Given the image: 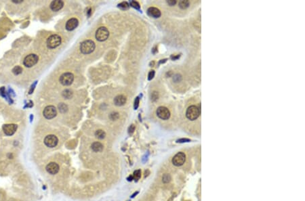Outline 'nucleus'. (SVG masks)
<instances>
[{
  "instance_id": "f257e3e1",
  "label": "nucleus",
  "mask_w": 305,
  "mask_h": 201,
  "mask_svg": "<svg viewBox=\"0 0 305 201\" xmlns=\"http://www.w3.org/2000/svg\"><path fill=\"white\" fill-rule=\"evenodd\" d=\"M95 43L92 40H86L82 42L80 46V50L84 54H89L94 50Z\"/></svg>"
},
{
  "instance_id": "f03ea898",
  "label": "nucleus",
  "mask_w": 305,
  "mask_h": 201,
  "mask_svg": "<svg viewBox=\"0 0 305 201\" xmlns=\"http://www.w3.org/2000/svg\"><path fill=\"white\" fill-rule=\"evenodd\" d=\"M200 115V109L196 106H189L186 110V116L187 119L191 121L196 120Z\"/></svg>"
},
{
  "instance_id": "7ed1b4c3",
  "label": "nucleus",
  "mask_w": 305,
  "mask_h": 201,
  "mask_svg": "<svg viewBox=\"0 0 305 201\" xmlns=\"http://www.w3.org/2000/svg\"><path fill=\"white\" fill-rule=\"evenodd\" d=\"M60 43H61V37L58 35H52L47 39V46L49 48H56L60 46Z\"/></svg>"
},
{
  "instance_id": "20e7f679",
  "label": "nucleus",
  "mask_w": 305,
  "mask_h": 201,
  "mask_svg": "<svg viewBox=\"0 0 305 201\" xmlns=\"http://www.w3.org/2000/svg\"><path fill=\"white\" fill-rule=\"evenodd\" d=\"M109 36V32L105 27H100L96 32V38L99 41H104Z\"/></svg>"
},
{
  "instance_id": "39448f33",
  "label": "nucleus",
  "mask_w": 305,
  "mask_h": 201,
  "mask_svg": "<svg viewBox=\"0 0 305 201\" xmlns=\"http://www.w3.org/2000/svg\"><path fill=\"white\" fill-rule=\"evenodd\" d=\"M38 56L35 54H29L25 57L24 60L23 64L27 67H32L33 66L35 65L38 62Z\"/></svg>"
},
{
  "instance_id": "423d86ee",
  "label": "nucleus",
  "mask_w": 305,
  "mask_h": 201,
  "mask_svg": "<svg viewBox=\"0 0 305 201\" xmlns=\"http://www.w3.org/2000/svg\"><path fill=\"white\" fill-rule=\"evenodd\" d=\"M74 80V76L72 73H66L62 74L60 77V83L65 86L70 85L72 84V83Z\"/></svg>"
},
{
  "instance_id": "0eeeda50",
  "label": "nucleus",
  "mask_w": 305,
  "mask_h": 201,
  "mask_svg": "<svg viewBox=\"0 0 305 201\" xmlns=\"http://www.w3.org/2000/svg\"><path fill=\"white\" fill-rule=\"evenodd\" d=\"M186 160V155L183 152H178L172 159V163L176 167L182 166Z\"/></svg>"
},
{
  "instance_id": "6e6552de",
  "label": "nucleus",
  "mask_w": 305,
  "mask_h": 201,
  "mask_svg": "<svg viewBox=\"0 0 305 201\" xmlns=\"http://www.w3.org/2000/svg\"><path fill=\"white\" fill-rule=\"evenodd\" d=\"M43 116L47 119H52L56 116L57 111L55 107L53 106H46L43 112Z\"/></svg>"
},
{
  "instance_id": "1a4fd4ad",
  "label": "nucleus",
  "mask_w": 305,
  "mask_h": 201,
  "mask_svg": "<svg viewBox=\"0 0 305 201\" xmlns=\"http://www.w3.org/2000/svg\"><path fill=\"white\" fill-rule=\"evenodd\" d=\"M59 142L57 137L54 136V135H49L47 136L44 139V144L49 148H54L56 146Z\"/></svg>"
},
{
  "instance_id": "9d476101",
  "label": "nucleus",
  "mask_w": 305,
  "mask_h": 201,
  "mask_svg": "<svg viewBox=\"0 0 305 201\" xmlns=\"http://www.w3.org/2000/svg\"><path fill=\"white\" fill-rule=\"evenodd\" d=\"M157 115L161 119L163 120H167L170 117L169 110L164 106L159 107L157 110Z\"/></svg>"
},
{
  "instance_id": "9b49d317",
  "label": "nucleus",
  "mask_w": 305,
  "mask_h": 201,
  "mask_svg": "<svg viewBox=\"0 0 305 201\" xmlns=\"http://www.w3.org/2000/svg\"><path fill=\"white\" fill-rule=\"evenodd\" d=\"M17 129V125L15 124H6L3 126V130L7 136H12Z\"/></svg>"
},
{
  "instance_id": "f8f14e48",
  "label": "nucleus",
  "mask_w": 305,
  "mask_h": 201,
  "mask_svg": "<svg viewBox=\"0 0 305 201\" xmlns=\"http://www.w3.org/2000/svg\"><path fill=\"white\" fill-rule=\"evenodd\" d=\"M46 170H47V171L49 173H50L52 175L56 174L59 171V166L56 162H52L48 164L47 166H46Z\"/></svg>"
},
{
  "instance_id": "ddd939ff",
  "label": "nucleus",
  "mask_w": 305,
  "mask_h": 201,
  "mask_svg": "<svg viewBox=\"0 0 305 201\" xmlns=\"http://www.w3.org/2000/svg\"><path fill=\"white\" fill-rule=\"evenodd\" d=\"M63 5H64V2L62 1L56 0V1H53L51 3L50 8L52 11H54V12H57V11L62 9Z\"/></svg>"
},
{
  "instance_id": "4468645a",
  "label": "nucleus",
  "mask_w": 305,
  "mask_h": 201,
  "mask_svg": "<svg viewBox=\"0 0 305 201\" xmlns=\"http://www.w3.org/2000/svg\"><path fill=\"white\" fill-rule=\"evenodd\" d=\"M78 26V20L76 18H71L66 24V29L68 31H73Z\"/></svg>"
},
{
  "instance_id": "2eb2a0df",
  "label": "nucleus",
  "mask_w": 305,
  "mask_h": 201,
  "mask_svg": "<svg viewBox=\"0 0 305 201\" xmlns=\"http://www.w3.org/2000/svg\"><path fill=\"white\" fill-rule=\"evenodd\" d=\"M147 14H149V16H151L153 18H159L161 16V12L158 8H155V7H151L147 10Z\"/></svg>"
},
{
  "instance_id": "dca6fc26",
  "label": "nucleus",
  "mask_w": 305,
  "mask_h": 201,
  "mask_svg": "<svg viewBox=\"0 0 305 201\" xmlns=\"http://www.w3.org/2000/svg\"><path fill=\"white\" fill-rule=\"evenodd\" d=\"M126 102V98L124 96L119 95L115 97L114 100V103L117 106H122Z\"/></svg>"
},
{
  "instance_id": "f3484780",
  "label": "nucleus",
  "mask_w": 305,
  "mask_h": 201,
  "mask_svg": "<svg viewBox=\"0 0 305 201\" xmlns=\"http://www.w3.org/2000/svg\"><path fill=\"white\" fill-rule=\"evenodd\" d=\"M92 149L93 151H94L96 152H101L103 149V146L100 142H94L92 145Z\"/></svg>"
},
{
  "instance_id": "a211bd4d",
  "label": "nucleus",
  "mask_w": 305,
  "mask_h": 201,
  "mask_svg": "<svg viewBox=\"0 0 305 201\" xmlns=\"http://www.w3.org/2000/svg\"><path fill=\"white\" fill-rule=\"evenodd\" d=\"M95 136L97 137H98V139H104L106 136L105 132L103 130H97L95 133Z\"/></svg>"
},
{
  "instance_id": "6ab92c4d",
  "label": "nucleus",
  "mask_w": 305,
  "mask_h": 201,
  "mask_svg": "<svg viewBox=\"0 0 305 201\" xmlns=\"http://www.w3.org/2000/svg\"><path fill=\"white\" fill-rule=\"evenodd\" d=\"M189 6V2L187 0H183L179 2V7L182 9H186Z\"/></svg>"
},
{
  "instance_id": "aec40b11",
  "label": "nucleus",
  "mask_w": 305,
  "mask_h": 201,
  "mask_svg": "<svg viewBox=\"0 0 305 201\" xmlns=\"http://www.w3.org/2000/svg\"><path fill=\"white\" fill-rule=\"evenodd\" d=\"M118 7L120 8L121 9H122V10H128V9H129V8H130V5L128 4V2H123L120 3V4L118 5Z\"/></svg>"
},
{
  "instance_id": "412c9836",
  "label": "nucleus",
  "mask_w": 305,
  "mask_h": 201,
  "mask_svg": "<svg viewBox=\"0 0 305 201\" xmlns=\"http://www.w3.org/2000/svg\"><path fill=\"white\" fill-rule=\"evenodd\" d=\"M22 71H23V68H22L21 67H18V66H17V67H15L12 70L13 73L16 75L21 74L22 73Z\"/></svg>"
},
{
  "instance_id": "4be33fe9",
  "label": "nucleus",
  "mask_w": 305,
  "mask_h": 201,
  "mask_svg": "<svg viewBox=\"0 0 305 201\" xmlns=\"http://www.w3.org/2000/svg\"><path fill=\"white\" fill-rule=\"evenodd\" d=\"M141 170H136V171H134V175H133L134 180L137 181L138 180H139L140 177H141Z\"/></svg>"
},
{
  "instance_id": "5701e85b",
  "label": "nucleus",
  "mask_w": 305,
  "mask_h": 201,
  "mask_svg": "<svg viewBox=\"0 0 305 201\" xmlns=\"http://www.w3.org/2000/svg\"><path fill=\"white\" fill-rule=\"evenodd\" d=\"M63 96L66 98H70L71 96H72V92L68 90H65L64 91V92H63Z\"/></svg>"
},
{
  "instance_id": "b1692460",
  "label": "nucleus",
  "mask_w": 305,
  "mask_h": 201,
  "mask_svg": "<svg viewBox=\"0 0 305 201\" xmlns=\"http://www.w3.org/2000/svg\"><path fill=\"white\" fill-rule=\"evenodd\" d=\"M130 5L136 10L140 9V5L136 1H130Z\"/></svg>"
},
{
  "instance_id": "393cba45",
  "label": "nucleus",
  "mask_w": 305,
  "mask_h": 201,
  "mask_svg": "<svg viewBox=\"0 0 305 201\" xmlns=\"http://www.w3.org/2000/svg\"><path fill=\"white\" fill-rule=\"evenodd\" d=\"M110 118H111L113 121L116 120L119 118V115H118V113H117V112H114V113L111 114V115H110Z\"/></svg>"
},
{
  "instance_id": "a878e982",
  "label": "nucleus",
  "mask_w": 305,
  "mask_h": 201,
  "mask_svg": "<svg viewBox=\"0 0 305 201\" xmlns=\"http://www.w3.org/2000/svg\"><path fill=\"white\" fill-rule=\"evenodd\" d=\"M138 105H139V98L137 97L136 98L135 102H134V109L136 110L137 108H138Z\"/></svg>"
},
{
  "instance_id": "bb28decb",
  "label": "nucleus",
  "mask_w": 305,
  "mask_h": 201,
  "mask_svg": "<svg viewBox=\"0 0 305 201\" xmlns=\"http://www.w3.org/2000/svg\"><path fill=\"white\" fill-rule=\"evenodd\" d=\"M167 4L170 5V6H172V5H174L176 4V1H175V0H168V1L167 2Z\"/></svg>"
},
{
  "instance_id": "cd10ccee",
  "label": "nucleus",
  "mask_w": 305,
  "mask_h": 201,
  "mask_svg": "<svg viewBox=\"0 0 305 201\" xmlns=\"http://www.w3.org/2000/svg\"><path fill=\"white\" fill-rule=\"evenodd\" d=\"M154 75H155V71H151L149 74V80H151L154 77Z\"/></svg>"
},
{
  "instance_id": "c85d7f7f",
  "label": "nucleus",
  "mask_w": 305,
  "mask_h": 201,
  "mask_svg": "<svg viewBox=\"0 0 305 201\" xmlns=\"http://www.w3.org/2000/svg\"><path fill=\"white\" fill-rule=\"evenodd\" d=\"M134 128H135V127H134V126L133 125H131L130 129H129V130H130V131H129V132H130V133H133V131H134Z\"/></svg>"
},
{
  "instance_id": "c756f323",
  "label": "nucleus",
  "mask_w": 305,
  "mask_h": 201,
  "mask_svg": "<svg viewBox=\"0 0 305 201\" xmlns=\"http://www.w3.org/2000/svg\"><path fill=\"white\" fill-rule=\"evenodd\" d=\"M13 2H14V3H21V2H23V1H21V0H18V1H15V0H13L12 1Z\"/></svg>"
}]
</instances>
